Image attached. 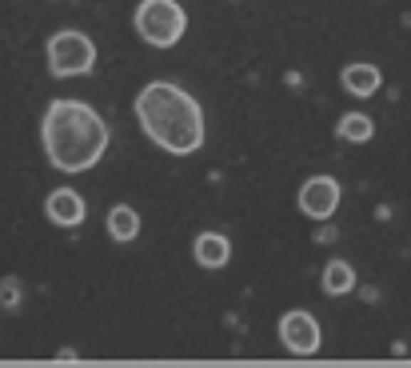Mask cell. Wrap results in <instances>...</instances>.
Wrapping results in <instances>:
<instances>
[{"label":"cell","mask_w":411,"mask_h":368,"mask_svg":"<svg viewBox=\"0 0 411 368\" xmlns=\"http://www.w3.org/2000/svg\"><path fill=\"white\" fill-rule=\"evenodd\" d=\"M136 121L172 156H192L204 144V113L196 96L172 81H152L136 96Z\"/></svg>","instance_id":"obj_1"},{"label":"cell","mask_w":411,"mask_h":368,"mask_svg":"<svg viewBox=\"0 0 411 368\" xmlns=\"http://www.w3.org/2000/svg\"><path fill=\"white\" fill-rule=\"evenodd\" d=\"M44 153L61 173H84L108 148V124L84 101H52L41 124Z\"/></svg>","instance_id":"obj_2"},{"label":"cell","mask_w":411,"mask_h":368,"mask_svg":"<svg viewBox=\"0 0 411 368\" xmlns=\"http://www.w3.org/2000/svg\"><path fill=\"white\" fill-rule=\"evenodd\" d=\"M184 29H188V16L176 0H144L136 9V32L152 48H172L184 36Z\"/></svg>","instance_id":"obj_3"},{"label":"cell","mask_w":411,"mask_h":368,"mask_svg":"<svg viewBox=\"0 0 411 368\" xmlns=\"http://www.w3.org/2000/svg\"><path fill=\"white\" fill-rule=\"evenodd\" d=\"M92 64H96V44L84 32L68 29V32H56L48 41L52 76H80V72H92Z\"/></svg>","instance_id":"obj_4"},{"label":"cell","mask_w":411,"mask_h":368,"mask_svg":"<svg viewBox=\"0 0 411 368\" xmlns=\"http://www.w3.org/2000/svg\"><path fill=\"white\" fill-rule=\"evenodd\" d=\"M280 340L288 344V352H296V357H311V352H320V324H316L311 312L291 308V312H283V320H280Z\"/></svg>","instance_id":"obj_5"},{"label":"cell","mask_w":411,"mask_h":368,"mask_svg":"<svg viewBox=\"0 0 411 368\" xmlns=\"http://www.w3.org/2000/svg\"><path fill=\"white\" fill-rule=\"evenodd\" d=\"M340 208V180L335 176H311L300 188V213L311 220H328Z\"/></svg>","instance_id":"obj_6"},{"label":"cell","mask_w":411,"mask_h":368,"mask_svg":"<svg viewBox=\"0 0 411 368\" xmlns=\"http://www.w3.org/2000/svg\"><path fill=\"white\" fill-rule=\"evenodd\" d=\"M44 213H48L52 225L61 228H76L84 220V196L76 188H56V193L44 200Z\"/></svg>","instance_id":"obj_7"},{"label":"cell","mask_w":411,"mask_h":368,"mask_svg":"<svg viewBox=\"0 0 411 368\" xmlns=\"http://www.w3.org/2000/svg\"><path fill=\"white\" fill-rule=\"evenodd\" d=\"M231 256V245L224 232H200L196 236V260H200L204 268H224Z\"/></svg>","instance_id":"obj_8"},{"label":"cell","mask_w":411,"mask_h":368,"mask_svg":"<svg viewBox=\"0 0 411 368\" xmlns=\"http://www.w3.org/2000/svg\"><path fill=\"white\" fill-rule=\"evenodd\" d=\"M380 84H383V76L375 64H348V68H343V88H348L351 96H375Z\"/></svg>","instance_id":"obj_9"},{"label":"cell","mask_w":411,"mask_h":368,"mask_svg":"<svg viewBox=\"0 0 411 368\" xmlns=\"http://www.w3.org/2000/svg\"><path fill=\"white\" fill-rule=\"evenodd\" d=\"M136 232H140V216H136V208H128V205L112 208L108 213V236L112 240L128 245V240H136Z\"/></svg>","instance_id":"obj_10"},{"label":"cell","mask_w":411,"mask_h":368,"mask_svg":"<svg viewBox=\"0 0 411 368\" xmlns=\"http://www.w3.org/2000/svg\"><path fill=\"white\" fill-rule=\"evenodd\" d=\"M355 288V272H351L348 260H331L328 268H323V292L328 297H343V292H351Z\"/></svg>","instance_id":"obj_11"},{"label":"cell","mask_w":411,"mask_h":368,"mask_svg":"<svg viewBox=\"0 0 411 368\" xmlns=\"http://www.w3.org/2000/svg\"><path fill=\"white\" fill-rule=\"evenodd\" d=\"M371 133H375V124H371V116H363V113H348L340 121V136H343V140L363 144V140H371Z\"/></svg>","instance_id":"obj_12"},{"label":"cell","mask_w":411,"mask_h":368,"mask_svg":"<svg viewBox=\"0 0 411 368\" xmlns=\"http://www.w3.org/2000/svg\"><path fill=\"white\" fill-rule=\"evenodd\" d=\"M0 305H16V285H4V288H0Z\"/></svg>","instance_id":"obj_13"}]
</instances>
